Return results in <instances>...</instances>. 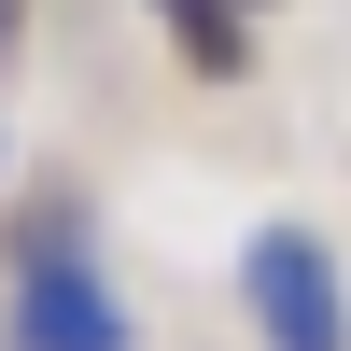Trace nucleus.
<instances>
[{
  "mask_svg": "<svg viewBox=\"0 0 351 351\" xmlns=\"http://www.w3.org/2000/svg\"><path fill=\"white\" fill-rule=\"evenodd\" d=\"M239 309L267 351H351V281L324 225H253L239 239Z\"/></svg>",
  "mask_w": 351,
  "mask_h": 351,
  "instance_id": "obj_1",
  "label": "nucleus"
},
{
  "mask_svg": "<svg viewBox=\"0 0 351 351\" xmlns=\"http://www.w3.org/2000/svg\"><path fill=\"white\" fill-rule=\"evenodd\" d=\"M0 351H141V324H127V295L99 281V253H84V267H14Z\"/></svg>",
  "mask_w": 351,
  "mask_h": 351,
  "instance_id": "obj_2",
  "label": "nucleus"
},
{
  "mask_svg": "<svg viewBox=\"0 0 351 351\" xmlns=\"http://www.w3.org/2000/svg\"><path fill=\"white\" fill-rule=\"evenodd\" d=\"M155 14H169V43L197 71H239V0H155Z\"/></svg>",
  "mask_w": 351,
  "mask_h": 351,
  "instance_id": "obj_3",
  "label": "nucleus"
},
{
  "mask_svg": "<svg viewBox=\"0 0 351 351\" xmlns=\"http://www.w3.org/2000/svg\"><path fill=\"white\" fill-rule=\"evenodd\" d=\"M0 169H14V127H0Z\"/></svg>",
  "mask_w": 351,
  "mask_h": 351,
  "instance_id": "obj_4",
  "label": "nucleus"
}]
</instances>
